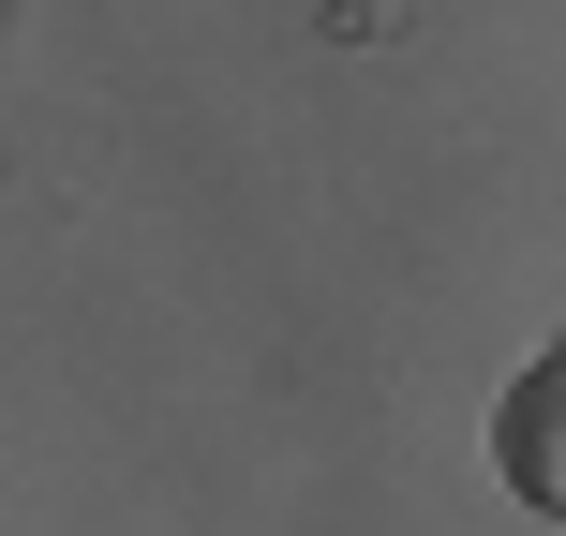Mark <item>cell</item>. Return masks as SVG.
<instances>
[{
	"label": "cell",
	"mask_w": 566,
	"mask_h": 536,
	"mask_svg": "<svg viewBox=\"0 0 566 536\" xmlns=\"http://www.w3.org/2000/svg\"><path fill=\"white\" fill-rule=\"evenodd\" d=\"M492 462H507L522 507H552V522H566V358H537L507 402H492Z\"/></svg>",
	"instance_id": "1"
}]
</instances>
